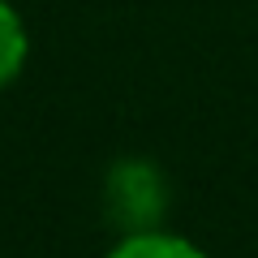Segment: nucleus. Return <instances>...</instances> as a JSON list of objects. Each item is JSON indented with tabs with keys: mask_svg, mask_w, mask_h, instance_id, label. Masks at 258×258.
Wrapping results in <instances>:
<instances>
[{
	"mask_svg": "<svg viewBox=\"0 0 258 258\" xmlns=\"http://www.w3.org/2000/svg\"><path fill=\"white\" fill-rule=\"evenodd\" d=\"M103 207L108 220L120 232H147V228H164V211H168V181L151 159H116L108 168L103 181Z\"/></svg>",
	"mask_w": 258,
	"mask_h": 258,
	"instance_id": "nucleus-1",
	"label": "nucleus"
},
{
	"mask_svg": "<svg viewBox=\"0 0 258 258\" xmlns=\"http://www.w3.org/2000/svg\"><path fill=\"white\" fill-rule=\"evenodd\" d=\"M108 258H207V254L181 232L147 228V232H120V241L108 249Z\"/></svg>",
	"mask_w": 258,
	"mask_h": 258,
	"instance_id": "nucleus-2",
	"label": "nucleus"
},
{
	"mask_svg": "<svg viewBox=\"0 0 258 258\" xmlns=\"http://www.w3.org/2000/svg\"><path fill=\"white\" fill-rule=\"evenodd\" d=\"M26 56H30L26 22H22V13L13 9L9 0H0V95H5V91L22 78Z\"/></svg>",
	"mask_w": 258,
	"mask_h": 258,
	"instance_id": "nucleus-3",
	"label": "nucleus"
}]
</instances>
